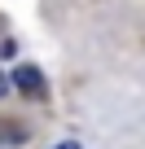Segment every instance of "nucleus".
I'll return each mask as SVG.
<instances>
[{
	"label": "nucleus",
	"mask_w": 145,
	"mask_h": 149,
	"mask_svg": "<svg viewBox=\"0 0 145 149\" xmlns=\"http://www.w3.org/2000/svg\"><path fill=\"white\" fill-rule=\"evenodd\" d=\"M5 88H9V79H5V74H0V97H5Z\"/></svg>",
	"instance_id": "3"
},
{
	"label": "nucleus",
	"mask_w": 145,
	"mask_h": 149,
	"mask_svg": "<svg viewBox=\"0 0 145 149\" xmlns=\"http://www.w3.org/2000/svg\"><path fill=\"white\" fill-rule=\"evenodd\" d=\"M13 84H18V92H27V97H44V74H40L35 66H18V70H13Z\"/></svg>",
	"instance_id": "1"
},
{
	"label": "nucleus",
	"mask_w": 145,
	"mask_h": 149,
	"mask_svg": "<svg viewBox=\"0 0 145 149\" xmlns=\"http://www.w3.org/2000/svg\"><path fill=\"white\" fill-rule=\"evenodd\" d=\"M53 149H79V140H62V145H53Z\"/></svg>",
	"instance_id": "2"
}]
</instances>
